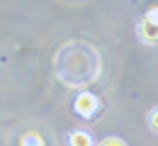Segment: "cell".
I'll return each instance as SVG.
<instances>
[{"instance_id": "cell-3", "label": "cell", "mask_w": 158, "mask_h": 146, "mask_svg": "<svg viewBox=\"0 0 158 146\" xmlns=\"http://www.w3.org/2000/svg\"><path fill=\"white\" fill-rule=\"evenodd\" d=\"M68 146H93V136L83 129H76L68 134Z\"/></svg>"}, {"instance_id": "cell-1", "label": "cell", "mask_w": 158, "mask_h": 146, "mask_svg": "<svg viewBox=\"0 0 158 146\" xmlns=\"http://www.w3.org/2000/svg\"><path fill=\"white\" fill-rule=\"evenodd\" d=\"M136 34L143 44H158V7L146 10V15L136 22Z\"/></svg>"}, {"instance_id": "cell-4", "label": "cell", "mask_w": 158, "mask_h": 146, "mask_svg": "<svg viewBox=\"0 0 158 146\" xmlns=\"http://www.w3.org/2000/svg\"><path fill=\"white\" fill-rule=\"evenodd\" d=\"M20 146H44V139L39 131H27L20 139Z\"/></svg>"}, {"instance_id": "cell-5", "label": "cell", "mask_w": 158, "mask_h": 146, "mask_svg": "<svg viewBox=\"0 0 158 146\" xmlns=\"http://www.w3.org/2000/svg\"><path fill=\"white\" fill-rule=\"evenodd\" d=\"M98 146H127V141L119 139V136H107V139H102Z\"/></svg>"}, {"instance_id": "cell-6", "label": "cell", "mask_w": 158, "mask_h": 146, "mask_svg": "<svg viewBox=\"0 0 158 146\" xmlns=\"http://www.w3.org/2000/svg\"><path fill=\"white\" fill-rule=\"evenodd\" d=\"M148 127H151L153 131H158V107H153V110L148 112Z\"/></svg>"}, {"instance_id": "cell-2", "label": "cell", "mask_w": 158, "mask_h": 146, "mask_svg": "<svg viewBox=\"0 0 158 146\" xmlns=\"http://www.w3.org/2000/svg\"><path fill=\"white\" fill-rule=\"evenodd\" d=\"M76 112H78L80 117H93L95 112L100 110V100L93 95V93H80L78 98H76Z\"/></svg>"}]
</instances>
